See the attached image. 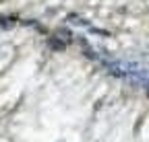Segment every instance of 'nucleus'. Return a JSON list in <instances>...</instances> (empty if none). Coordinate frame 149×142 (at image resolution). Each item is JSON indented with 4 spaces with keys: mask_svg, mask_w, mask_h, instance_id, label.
<instances>
[]
</instances>
